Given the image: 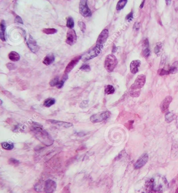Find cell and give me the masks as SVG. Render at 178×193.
<instances>
[{
    "mask_svg": "<svg viewBox=\"0 0 178 193\" xmlns=\"http://www.w3.org/2000/svg\"><path fill=\"white\" fill-rule=\"evenodd\" d=\"M57 188V184L52 180H48L45 182L44 190L45 193H53Z\"/></svg>",
    "mask_w": 178,
    "mask_h": 193,
    "instance_id": "obj_11",
    "label": "cell"
},
{
    "mask_svg": "<svg viewBox=\"0 0 178 193\" xmlns=\"http://www.w3.org/2000/svg\"><path fill=\"white\" fill-rule=\"evenodd\" d=\"M172 98L171 96H167L166 98L163 99L162 102L161 103L160 106V110L162 113H165L167 111H168V109H169V106L171 102H172Z\"/></svg>",
    "mask_w": 178,
    "mask_h": 193,
    "instance_id": "obj_13",
    "label": "cell"
},
{
    "mask_svg": "<svg viewBox=\"0 0 178 193\" xmlns=\"http://www.w3.org/2000/svg\"><path fill=\"white\" fill-rule=\"evenodd\" d=\"M60 81L59 80V78L58 77H55L52 79L51 81L50 82L49 84L52 87L55 86L57 87L59 84L60 83Z\"/></svg>",
    "mask_w": 178,
    "mask_h": 193,
    "instance_id": "obj_30",
    "label": "cell"
},
{
    "mask_svg": "<svg viewBox=\"0 0 178 193\" xmlns=\"http://www.w3.org/2000/svg\"><path fill=\"white\" fill-rule=\"evenodd\" d=\"M103 47V46L96 45L84 55V56L82 57V60L83 61L86 62L96 57L100 53Z\"/></svg>",
    "mask_w": 178,
    "mask_h": 193,
    "instance_id": "obj_3",
    "label": "cell"
},
{
    "mask_svg": "<svg viewBox=\"0 0 178 193\" xmlns=\"http://www.w3.org/2000/svg\"><path fill=\"white\" fill-rule=\"evenodd\" d=\"M77 41V36L75 31L73 29H69L67 35L66 42L68 45H73Z\"/></svg>",
    "mask_w": 178,
    "mask_h": 193,
    "instance_id": "obj_7",
    "label": "cell"
},
{
    "mask_svg": "<svg viewBox=\"0 0 178 193\" xmlns=\"http://www.w3.org/2000/svg\"><path fill=\"white\" fill-rule=\"evenodd\" d=\"M82 56L79 55L74 57V59H73L71 61L67 64V65L65 68V69L64 71L65 74L67 75V74H69L71 71H72L73 69L74 68V67H75L76 65L79 63L80 60L82 59Z\"/></svg>",
    "mask_w": 178,
    "mask_h": 193,
    "instance_id": "obj_9",
    "label": "cell"
},
{
    "mask_svg": "<svg viewBox=\"0 0 178 193\" xmlns=\"http://www.w3.org/2000/svg\"><path fill=\"white\" fill-rule=\"evenodd\" d=\"M163 45L162 42H157L156 45V46L155 47V48H154L155 53L157 55L158 57L160 56L161 53L163 51Z\"/></svg>",
    "mask_w": 178,
    "mask_h": 193,
    "instance_id": "obj_20",
    "label": "cell"
},
{
    "mask_svg": "<svg viewBox=\"0 0 178 193\" xmlns=\"http://www.w3.org/2000/svg\"><path fill=\"white\" fill-rule=\"evenodd\" d=\"M175 193H178V187L176 189V190H175Z\"/></svg>",
    "mask_w": 178,
    "mask_h": 193,
    "instance_id": "obj_44",
    "label": "cell"
},
{
    "mask_svg": "<svg viewBox=\"0 0 178 193\" xmlns=\"http://www.w3.org/2000/svg\"><path fill=\"white\" fill-rule=\"evenodd\" d=\"M28 47L30 50L33 53H36L39 50V47L37 45L36 40L33 39L31 36L29 35V39L27 42Z\"/></svg>",
    "mask_w": 178,
    "mask_h": 193,
    "instance_id": "obj_14",
    "label": "cell"
},
{
    "mask_svg": "<svg viewBox=\"0 0 178 193\" xmlns=\"http://www.w3.org/2000/svg\"><path fill=\"white\" fill-rule=\"evenodd\" d=\"M168 72L169 74H175L178 73V61H176L172 63L169 68Z\"/></svg>",
    "mask_w": 178,
    "mask_h": 193,
    "instance_id": "obj_19",
    "label": "cell"
},
{
    "mask_svg": "<svg viewBox=\"0 0 178 193\" xmlns=\"http://www.w3.org/2000/svg\"><path fill=\"white\" fill-rule=\"evenodd\" d=\"M8 162L11 166H18L19 164V161L14 158H10Z\"/></svg>",
    "mask_w": 178,
    "mask_h": 193,
    "instance_id": "obj_33",
    "label": "cell"
},
{
    "mask_svg": "<svg viewBox=\"0 0 178 193\" xmlns=\"http://www.w3.org/2000/svg\"><path fill=\"white\" fill-rule=\"evenodd\" d=\"M127 3V0H121L119 1L117 3L116 9L117 11H120L121 9H123L124 7L125 6V5Z\"/></svg>",
    "mask_w": 178,
    "mask_h": 193,
    "instance_id": "obj_25",
    "label": "cell"
},
{
    "mask_svg": "<svg viewBox=\"0 0 178 193\" xmlns=\"http://www.w3.org/2000/svg\"><path fill=\"white\" fill-rule=\"evenodd\" d=\"M133 11H131V12L128 14L127 15L126 17H125V19L127 20V21L129 22H131L133 20Z\"/></svg>",
    "mask_w": 178,
    "mask_h": 193,
    "instance_id": "obj_38",
    "label": "cell"
},
{
    "mask_svg": "<svg viewBox=\"0 0 178 193\" xmlns=\"http://www.w3.org/2000/svg\"><path fill=\"white\" fill-rule=\"evenodd\" d=\"M1 146L4 149L7 150H11L14 148L13 144H10L7 142H4L1 143Z\"/></svg>",
    "mask_w": 178,
    "mask_h": 193,
    "instance_id": "obj_26",
    "label": "cell"
},
{
    "mask_svg": "<svg viewBox=\"0 0 178 193\" xmlns=\"http://www.w3.org/2000/svg\"><path fill=\"white\" fill-rule=\"evenodd\" d=\"M55 55L52 53H50L45 56V58L43 59L42 62L45 65H49L51 64L55 61Z\"/></svg>",
    "mask_w": 178,
    "mask_h": 193,
    "instance_id": "obj_17",
    "label": "cell"
},
{
    "mask_svg": "<svg viewBox=\"0 0 178 193\" xmlns=\"http://www.w3.org/2000/svg\"><path fill=\"white\" fill-rule=\"evenodd\" d=\"M43 32L47 35H53L57 33V30L55 28H45L43 29Z\"/></svg>",
    "mask_w": 178,
    "mask_h": 193,
    "instance_id": "obj_29",
    "label": "cell"
},
{
    "mask_svg": "<svg viewBox=\"0 0 178 193\" xmlns=\"http://www.w3.org/2000/svg\"><path fill=\"white\" fill-rule=\"evenodd\" d=\"M144 3H145V1H143V2H142V3H141V5L139 6V7H140L141 9H143V6H144Z\"/></svg>",
    "mask_w": 178,
    "mask_h": 193,
    "instance_id": "obj_42",
    "label": "cell"
},
{
    "mask_svg": "<svg viewBox=\"0 0 178 193\" xmlns=\"http://www.w3.org/2000/svg\"><path fill=\"white\" fill-rule=\"evenodd\" d=\"M166 3L167 5H170V4L171 3V1H166Z\"/></svg>",
    "mask_w": 178,
    "mask_h": 193,
    "instance_id": "obj_43",
    "label": "cell"
},
{
    "mask_svg": "<svg viewBox=\"0 0 178 193\" xmlns=\"http://www.w3.org/2000/svg\"><path fill=\"white\" fill-rule=\"evenodd\" d=\"M79 11L81 14L86 18L90 17L92 13L88 6L87 1H81L79 5Z\"/></svg>",
    "mask_w": 178,
    "mask_h": 193,
    "instance_id": "obj_6",
    "label": "cell"
},
{
    "mask_svg": "<svg viewBox=\"0 0 178 193\" xmlns=\"http://www.w3.org/2000/svg\"><path fill=\"white\" fill-rule=\"evenodd\" d=\"M78 25H79V27L80 28V29H81V30L82 32L85 33V30H86V25L84 23H83L82 21H79L78 23Z\"/></svg>",
    "mask_w": 178,
    "mask_h": 193,
    "instance_id": "obj_36",
    "label": "cell"
},
{
    "mask_svg": "<svg viewBox=\"0 0 178 193\" xmlns=\"http://www.w3.org/2000/svg\"><path fill=\"white\" fill-rule=\"evenodd\" d=\"M111 116V113L109 111H103L93 115L90 120L93 123H96L99 122H101L108 119Z\"/></svg>",
    "mask_w": 178,
    "mask_h": 193,
    "instance_id": "obj_5",
    "label": "cell"
},
{
    "mask_svg": "<svg viewBox=\"0 0 178 193\" xmlns=\"http://www.w3.org/2000/svg\"><path fill=\"white\" fill-rule=\"evenodd\" d=\"M9 60L13 62H16L19 60L20 55L16 52H11L9 55Z\"/></svg>",
    "mask_w": 178,
    "mask_h": 193,
    "instance_id": "obj_21",
    "label": "cell"
},
{
    "mask_svg": "<svg viewBox=\"0 0 178 193\" xmlns=\"http://www.w3.org/2000/svg\"><path fill=\"white\" fill-rule=\"evenodd\" d=\"M142 46L143 48H149V40L147 38H145L144 39L142 43Z\"/></svg>",
    "mask_w": 178,
    "mask_h": 193,
    "instance_id": "obj_39",
    "label": "cell"
},
{
    "mask_svg": "<svg viewBox=\"0 0 178 193\" xmlns=\"http://www.w3.org/2000/svg\"><path fill=\"white\" fill-rule=\"evenodd\" d=\"M74 26V22L72 17H68L67 18V27L69 29H72Z\"/></svg>",
    "mask_w": 178,
    "mask_h": 193,
    "instance_id": "obj_28",
    "label": "cell"
},
{
    "mask_svg": "<svg viewBox=\"0 0 178 193\" xmlns=\"http://www.w3.org/2000/svg\"><path fill=\"white\" fill-rule=\"evenodd\" d=\"M146 81V77L144 74H141L137 76L133 84L130 87L131 91H139L144 87Z\"/></svg>",
    "mask_w": 178,
    "mask_h": 193,
    "instance_id": "obj_4",
    "label": "cell"
},
{
    "mask_svg": "<svg viewBox=\"0 0 178 193\" xmlns=\"http://www.w3.org/2000/svg\"><path fill=\"white\" fill-rule=\"evenodd\" d=\"M141 24L140 23H139V22L135 23L133 25V30L135 32L139 31L141 28Z\"/></svg>",
    "mask_w": 178,
    "mask_h": 193,
    "instance_id": "obj_35",
    "label": "cell"
},
{
    "mask_svg": "<svg viewBox=\"0 0 178 193\" xmlns=\"http://www.w3.org/2000/svg\"><path fill=\"white\" fill-rule=\"evenodd\" d=\"M0 37L1 39L3 41H5V31L6 29V25L5 23L4 20H2L0 24Z\"/></svg>",
    "mask_w": 178,
    "mask_h": 193,
    "instance_id": "obj_18",
    "label": "cell"
},
{
    "mask_svg": "<svg viewBox=\"0 0 178 193\" xmlns=\"http://www.w3.org/2000/svg\"><path fill=\"white\" fill-rule=\"evenodd\" d=\"M148 160V155L147 154H143L141 157H139V159L137 160L136 162L134 163V168L135 169H139L142 168L143 166H145Z\"/></svg>",
    "mask_w": 178,
    "mask_h": 193,
    "instance_id": "obj_10",
    "label": "cell"
},
{
    "mask_svg": "<svg viewBox=\"0 0 178 193\" xmlns=\"http://www.w3.org/2000/svg\"><path fill=\"white\" fill-rule=\"evenodd\" d=\"M15 23H20V24H23V21H22L21 18L20 16H19L18 15H17L16 16V18L15 19Z\"/></svg>",
    "mask_w": 178,
    "mask_h": 193,
    "instance_id": "obj_40",
    "label": "cell"
},
{
    "mask_svg": "<svg viewBox=\"0 0 178 193\" xmlns=\"http://www.w3.org/2000/svg\"><path fill=\"white\" fill-rule=\"evenodd\" d=\"M141 55H142L143 57H144L145 59H147L149 57V56L151 55L150 49H149V48L143 49Z\"/></svg>",
    "mask_w": 178,
    "mask_h": 193,
    "instance_id": "obj_27",
    "label": "cell"
},
{
    "mask_svg": "<svg viewBox=\"0 0 178 193\" xmlns=\"http://www.w3.org/2000/svg\"><path fill=\"white\" fill-rule=\"evenodd\" d=\"M105 92L107 95H112L114 94L115 92V88L111 85H108L105 87Z\"/></svg>",
    "mask_w": 178,
    "mask_h": 193,
    "instance_id": "obj_24",
    "label": "cell"
},
{
    "mask_svg": "<svg viewBox=\"0 0 178 193\" xmlns=\"http://www.w3.org/2000/svg\"><path fill=\"white\" fill-rule=\"evenodd\" d=\"M109 37V31L108 29H105L101 31L99 36L98 37L97 40L96 45L103 46V45L105 43L107 38Z\"/></svg>",
    "mask_w": 178,
    "mask_h": 193,
    "instance_id": "obj_12",
    "label": "cell"
},
{
    "mask_svg": "<svg viewBox=\"0 0 178 193\" xmlns=\"http://www.w3.org/2000/svg\"><path fill=\"white\" fill-rule=\"evenodd\" d=\"M157 74L160 76L169 75L168 71H167L164 69H161V68L157 71Z\"/></svg>",
    "mask_w": 178,
    "mask_h": 193,
    "instance_id": "obj_31",
    "label": "cell"
},
{
    "mask_svg": "<svg viewBox=\"0 0 178 193\" xmlns=\"http://www.w3.org/2000/svg\"><path fill=\"white\" fill-rule=\"evenodd\" d=\"M129 94L132 97L134 98H136V97H139L141 94V91H129Z\"/></svg>",
    "mask_w": 178,
    "mask_h": 193,
    "instance_id": "obj_32",
    "label": "cell"
},
{
    "mask_svg": "<svg viewBox=\"0 0 178 193\" xmlns=\"http://www.w3.org/2000/svg\"><path fill=\"white\" fill-rule=\"evenodd\" d=\"M32 132L37 139L45 145L49 146L53 143V141L48 133L37 124L32 127Z\"/></svg>",
    "mask_w": 178,
    "mask_h": 193,
    "instance_id": "obj_1",
    "label": "cell"
},
{
    "mask_svg": "<svg viewBox=\"0 0 178 193\" xmlns=\"http://www.w3.org/2000/svg\"><path fill=\"white\" fill-rule=\"evenodd\" d=\"M7 67H8V69H11V68H12V69H13V68H15V67L14 65H13L12 64L8 63L6 65Z\"/></svg>",
    "mask_w": 178,
    "mask_h": 193,
    "instance_id": "obj_41",
    "label": "cell"
},
{
    "mask_svg": "<svg viewBox=\"0 0 178 193\" xmlns=\"http://www.w3.org/2000/svg\"><path fill=\"white\" fill-rule=\"evenodd\" d=\"M118 64V60L113 54L108 55L106 57L104 67L107 72L111 73L114 71Z\"/></svg>",
    "mask_w": 178,
    "mask_h": 193,
    "instance_id": "obj_2",
    "label": "cell"
},
{
    "mask_svg": "<svg viewBox=\"0 0 178 193\" xmlns=\"http://www.w3.org/2000/svg\"><path fill=\"white\" fill-rule=\"evenodd\" d=\"M80 69L84 72H89L91 71V67L88 64H84L81 67Z\"/></svg>",
    "mask_w": 178,
    "mask_h": 193,
    "instance_id": "obj_34",
    "label": "cell"
},
{
    "mask_svg": "<svg viewBox=\"0 0 178 193\" xmlns=\"http://www.w3.org/2000/svg\"><path fill=\"white\" fill-rule=\"evenodd\" d=\"M177 118V115L171 112H168L165 115V120L168 123H171L172 121L175 120Z\"/></svg>",
    "mask_w": 178,
    "mask_h": 193,
    "instance_id": "obj_22",
    "label": "cell"
},
{
    "mask_svg": "<svg viewBox=\"0 0 178 193\" xmlns=\"http://www.w3.org/2000/svg\"><path fill=\"white\" fill-rule=\"evenodd\" d=\"M55 102V99L52 98H48L47 99H45L44 101L43 102V106L47 107V108H49L52 106H53Z\"/></svg>",
    "mask_w": 178,
    "mask_h": 193,
    "instance_id": "obj_23",
    "label": "cell"
},
{
    "mask_svg": "<svg viewBox=\"0 0 178 193\" xmlns=\"http://www.w3.org/2000/svg\"><path fill=\"white\" fill-rule=\"evenodd\" d=\"M134 121L133 120H130V121H128L127 123L125 124V126L127 127V129L129 130H131L132 128H133V125L134 124Z\"/></svg>",
    "mask_w": 178,
    "mask_h": 193,
    "instance_id": "obj_37",
    "label": "cell"
},
{
    "mask_svg": "<svg viewBox=\"0 0 178 193\" xmlns=\"http://www.w3.org/2000/svg\"><path fill=\"white\" fill-rule=\"evenodd\" d=\"M141 61L139 60H133L130 63V71L132 74H136L139 72V67L141 66Z\"/></svg>",
    "mask_w": 178,
    "mask_h": 193,
    "instance_id": "obj_15",
    "label": "cell"
},
{
    "mask_svg": "<svg viewBox=\"0 0 178 193\" xmlns=\"http://www.w3.org/2000/svg\"><path fill=\"white\" fill-rule=\"evenodd\" d=\"M155 188V181L153 178H151L146 181L142 193H153Z\"/></svg>",
    "mask_w": 178,
    "mask_h": 193,
    "instance_id": "obj_8",
    "label": "cell"
},
{
    "mask_svg": "<svg viewBox=\"0 0 178 193\" xmlns=\"http://www.w3.org/2000/svg\"><path fill=\"white\" fill-rule=\"evenodd\" d=\"M47 122H49L50 124H55L59 126L65 127V128H69V127L73 126V124L71 123L61 122V121H56V120H48Z\"/></svg>",
    "mask_w": 178,
    "mask_h": 193,
    "instance_id": "obj_16",
    "label": "cell"
}]
</instances>
